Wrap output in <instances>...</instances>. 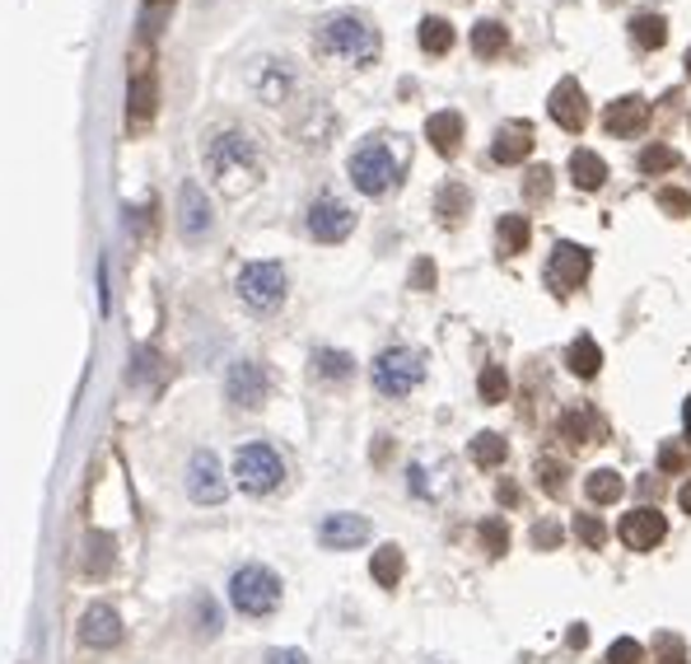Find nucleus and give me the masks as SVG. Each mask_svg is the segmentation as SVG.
I'll return each instance as SVG.
<instances>
[{"label":"nucleus","instance_id":"31","mask_svg":"<svg viewBox=\"0 0 691 664\" xmlns=\"http://www.w3.org/2000/svg\"><path fill=\"white\" fill-rule=\"evenodd\" d=\"M505 454H509V445L496 431H482L477 440H472V463H477V468H500Z\"/></svg>","mask_w":691,"mask_h":664},{"label":"nucleus","instance_id":"48","mask_svg":"<svg viewBox=\"0 0 691 664\" xmlns=\"http://www.w3.org/2000/svg\"><path fill=\"white\" fill-rule=\"evenodd\" d=\"M267 664H309V655L304 651H271Z\"/></svg>","mask_w":691,"mask_h":664},{"label":"nucleus","instance_id":"17","mask_svg":"<svg viewBox=\"0 0 691 664\" xmlns=\"http://www.w3.org/2000/svg\"><path fill=\"white\" fill-rule=\"evenodd\" d=\"M645 122H649V104L640 99V94H626V99L607 104V113H603V127L612 136H640Z\"/></svg>","mask_w":691,"mask_h":664},{"label":"nucleus","instance_id":"10","mask_svg":"<svg viewBox=\"0 0 691 664\" xmlns=\"http://www.w3.org/2000/svg\"><path fill=\"white\" fill-rule=\"evenodd\" d=\"M350 229H355V211H350L346 202L318 197V202L309 206V234H313L318 244H342Z\"/></svg>","mask_w":691,"mask_h":664},{"label":"nucleus","instance_id":"30","mask_svg":"<svg viewBox=\"0 0 691 664\" xmlns=\"http://www.w3.org/2000/svg\"><path fill=\"white\" fill-rule=\"evenodd\" d=\"M561 436L575 445V449H584V445H594L598 440V421H594V413H565L561 417Z\"/></svg>","mask_w":691,"mask_h":664},{"label":"nucleus","instance_id":"16","mask_svg":"<svg viewBox=\"0 0 691 664\" xmlns=\"http://www.w3.org/2000/svg\"><path fill=\"white\" fill-rule=\"evenodd\" d=\"M80 641L94 651L117 646V641H122V618H117L108 603H94V609H85V618H80Z\"/></svg>","mask_w":691,"mask_h":664},{"label":"nucleus","instance_id":"28","mask_svg":"<svg viewBox=\"0 0 691 664\" xmlns=\"http://www.w3.org/2000/svg\"><path fill=\"white\" fill-rule=\"evenodd\" d=\"M505 43H509V33H505V24H496V19H482L477 29H472V52L477 56H500L505 52Z\"/></svg>","mask_w":691,"mask_h":664},{"label":"nucleus","instance_id":"25","mask_svg":"<svg viewBox=\"0 0 691 664\" xmlns=\"http://www.w3.org/2000/svg\"><path fill=\"white\" fill-rule=\"evenodd\" d=\"M630 38H636V47H645V52H655V47H663L668 43V19L663 14H636L630 19Z\"/></svg>","mask_w":691,"mask_h":664},{"label":"nucleus","instance_id":"32","mask_svg":"<svg viewBox=\"0 0 691 664\" xmlns=\"http://www.w3.org/2000/svg\"><path fill=\"white\" fill-rule=\"evenodd\" d=\"M682 164V154L673 146H649L640 150V173H649V179H659V173H673Z\"/></svg>","mask_w":691,"mask_h":664},{"label":"nucleus","instance_id":"51","mask_svg":"<svg viewBox=\"0 0 691 664\" xmlns=\"http://www.w3.org/2000/svg\"><path fill=\"white\" fill-rule=\"evenodd\" d=\"M682 417H687V426H691V398H687V407H682Z\"/></svg>","mask_w":691,"mask_h":664},{"label":"nucleus","instance_id":"47","mask_svg":"<svg viewBox=\"0 0 691 664\" xmlns=\"http://www.w3.org/2000/svg\"><path fill=\"white\" fill-rule=\"evenodd\" d=\"M430 286H434V263L421 258L417 267H411V290H430Z\"/></svg>","mask_w":691,"mask_h":664},{"label":"nucleus","instance_id":"11","mask_svg":"<svg viewBox=\"0 0 691 664\" xmlns=\"http://www.w3.org/2000/svg\"><path fill=\"white\" fill-rule=\"evenodd\" d=\"M177 229H183L187 244H202L210 234V202L202 183H183L177 188Z\"/></svg>","mask_w":691,"mask_h":664},{"label":"nucleus","instance_id":"19","mask_svg":"<svg viewBox=\"0 0 691 664\" xmlns=\"http://www.w3.org/2000/svg\"><path fill=\"white\" fill-rule=\"evenodd\" d=\"M425 141L440 150V154H458V141H463V113H430V122H425Z\"/></svg>","mask_w":691,"mask_h":664},{"label":"nucleus","instance_id":"13","mask_svg":"<svg viewBox=\"0 0 691 664\" xmlns=\"http://www.w3.org/2000/svg\"><path fill=\"white\" fill-rule=\"evenodd\" d=\"M663 534H668V524H663L659 511H649V505H640V511L622 515V524H617V538L626 543L630 553H649L655 543H663Z\"/></svg>","mask_w":691,"mask_h":664},{"label":"nucleus","instance_id":"43","mask_svg":"<svg viewBox=\"0 0 691 664\" xmlns=\"http://www.w3.org/2000/svg\"><path fill=\"white\" fill-rule=\"evenodd\" d=\"M538 482L547 486V496H561L565 492V468L557 459H538Z\"/></svg>","mask_w":691,"mask_h":664},{"label":"nucleus","instance_id":"1","mask_svg":"<svg viewBox=\"0 0 691 664\" xmlns=\"http://www.w3.org/2000/svg\"><path fill=\"white\" fill-rule=\"evenodd\" d=\"M379 47H384V38H379V29H374V19L355 14V10L327 14L318 24V33H313V52L327 56V62H342V66L379 62Z\"/></svg>","mask_w":691,"mask_h":664},{"label":"nucleus","instance_id":"3","mask_svg":"<svg viewBox=\"0 0 691 664\" xmlns=\"http://www.w3.org/2000/svg\"><path fill=\"white\" fill-rule=\"evenodd\" d=\"M369 379L379 388L384 398H407L411 388L425 379V356L411 346H392V351H379V361L369 365Z\"/></svg>","mask_w":691,"mask_h":664},{"label":"nucleus","instance_id":"15","mask_svg":"<svg viewBox=\"0 0 691 664\" xmlns=\"http://www.w3.org/2000/svg\"><path fill=\"white\" fill-rule=\"evenodd\" d=\"M369 538V520L365 515H327L318 524V543L327 553H342V548H360V543Z\"/></svg>","mask_w":691,"mask_h":664},{"label":"nucleus","instance_id":"18","mask_svg":"<svg viewBox=\"0 0 691 664\" xmlns=\"http://www.w3.org/2000/svg\"><path fill=\"white\" fill-rule=\"evenodd\" d=\"M532 154V127L528 122H505L496 131V146H490V160L496 164H523Z\"/></svg>","mask_w":691,"mask_h":664},{"label":"nucleus","instance_id":"7","mask_svg":"<svg viewBox=\"0 0 691 664\" xmlns=\"http://www.w3.org/2000/svg\"><path fill=\"white\" fill-rule=\"evenodd\" d=\"M239 300L258 314H271L285 300V267L281 263H248L239 271Z\"/></svg>","mask_w":691,"mask_h":664},{"label":"nucleus","instance_id":"12","mask_svg":"<svg viewBox=\"0 0 691 664\" xmlns=\"http://www.w3.org/2000/svg\"><path fill=\"white\" fill-rule=\"evenodd\" d=\"M547 113H551V122H557L561 131H584V122H589V99H584L580 81H561L557 89H551V94H547Z\"/></svg>","mask_w":691,"mask_h":664},{"label":"nucleus","instance_id":"37","mask_svg":"<svg viewBox=\"0 0 691 664\" xmlns=\"http://www.w3.org/2000/svg\"><path fill=\"white\" fill-rule=\"evenodd\" d=\"M85 571H89V576H108V571H112V538H108V534H94V538H89Z\"/></svg>","mask_w":691,"mask_h":664},{"label":"nucleus","instance_id":"36","mask_svg":"<svg viewBox=\"0 0 691 664\" xmlns=\"http://www.w3.org/2000/svg\"><path fill=\"white\" fill-rule=\"evenodd\" d=\"M655 664H691L687 641L678 632H659L655 636Z\"/></svg>","mask_w":691,"mask_h":664},{"label":"nucleus","instance_id":"50","mask_svg":"<svg viewBox=\"0 0 691 664\" xmlns=\"http://www.w3.org/2000/svg\"><path fill=\"white\" fill-rule=\"evenodd\" d=\"M678 501H682V511L691 515V482H687V486H682V492H678Z\"/></svg>","mask_w":691,"mask_h":664},{"label":"nucleus","instance_id":"39","mask_svg":"<svg viewBox=\"0 0 691 664\" xmlns=\"http://www.w3.org/2000/svg\"><path fill=\"white\" fill-rule=\"evenodd\" d=\"M603 664H645V651H640V641H630V636H617L607 646Z\"/></svg>","mask_w":691,"mask_h":664},{"label":"nucleus","instance_id":"23","mask_svg":"<svg viewBox=\"0 0 691 664\" xmlns=\"http://www.w3.org/2000/svg\"><path fill=\"white\" fill-rule=\"evenodd\" d=\"M565 365H570V375H580V379H594L598 370H603V351L594 338H575L565 351Z\"/></svg>","mask_w":691,"mask_h":664},{"label":"nucleus","instance_id":"27","mask_svg":"<svg viewBox=\"0 0 691 664\" xmlns=\"http://www.w3.org/2000/svg\"><path fill=\"white\" fill-rule=\"evenodd\" d=\"M421 47H425L430 56L453 52V24H449V19H440V14H425V19H421Z\"/></svg>","mask_w":691,"mask_h":664},{"label":"nucleus","instance_id":"38","mask_svg":"<svg viewBox=\"0 0 691 664\" xmlns=\"http://www.w3.org/2000/svg\"><path fill=\"white\" fill-rule=\"evenodd\" d=\"M482 548L490 553V557H505L509 553V529H505V520H482Z\"/></svg>","mask_w":691,"mask_h":664},{"label":"nucleus","instance_id":"9","mask_svg":"<svg viewBox=\"0 0 691 664\" xmlns=\"http://www.w3.org/2000/svg\"><path fill=\"white\" fill-rule=\"evenodd\" d=\"M187 496L196 505H220L229 496V482H225V468L210 449H196L187 459Z\"/></svg>","mask_w":691,"mask_h":664},{"label":"nucleus","instance_id":"20","mask_svg":"<svg viewBox=\"0 0 691 664\" xmlns=\"http://www.w3.org/2000/svg\"><path fill=\"white\" fill-rule=\"evenodd\" d=\"M252 89H258V99L262 104H281L285 99V89H290V71L285 62L276 66V62H258V71H252Z\"/></svg>","mask_w":691,"mask_h":664},{"label":"nucleus","instance_id":"49","mask_svg":"<svg viewBox=\"0 0 691 664\" xmlns=\"http://www.w3.org/2000/svg\"><path fill=\"white\" fill-rule=\"evenodd\" d=\"M584 641H589V628H584V622H575V628H570V646H584Z\"/></svg>","mask_w":691,"mask_h":664},{"label":"nucleus","instance_id":"4","mask_svg":"<svg viewBox=\"0 0 691 664\" xmlns=\"http://www.w3.org/2000/svg\"><path fill=\"white\" fill-rule=\"evenodd\" d=\"M350 183L365 192V197H384V192L398 183V173H402V160L392 154V146H384V141H369V146H360L350 154Z\"/></svg>","mask_w":691,"mask_h":664},{"label":"nucleus","instance_id":"44","mask_svg":"<svg viewBox=\"0 0 691 664\" xmlns=\"http://www.w3.org/2000/svg\"><path fill=\"white\" fill-rule=\"evenodd\" d=\"M659 206L668 211V216H691V197H687V192H678V188H663Z\"/></svg>","mask_w":691,"mask_h":664},{"label":"nucleus","instance_id":"40","mask_svg":"<svg viewBox=\"0 0 691 664\" xmlns=\"http://www.w3.org/2000/svg\"><path fill=\"white\" fill-rule=\"evenodd\" d=\"M192 613H196V636H215L220 632V609L202 595V599H192Z\"/></svg>","mask_w":691,"mask_h":664},{"label":"nucleus","instance_id":"41","mask_svg":"<svg viewBox=\"0 0 691 664\" xmlns=\"http://www.w3.org/2000/svg\"><path fill=\"white\" fill-rule=\"evenodd\" d=\"M575 538L584 543V548H603V543H607L603 520H598V515H580V520H575Z\"/></svg>","mask_w":691,"mask_h":664},{"label":"nucleus","instance_id":"34","mask_svg":"<svg viewBox=\"0 0 691 664\" xmlns=\"http://www.w3.org/2000/svg\"><path fill=\"white\" fill-rule=\"evenodd\" d=\"M350 356L346 351H332V346H323V351H313V370H318L323 379H346L350 375Z\"/></svg>","mask_w":691,"mask_h":664},{"label":"nucleus","instance_id":"21","mask_svg":"<svg viewBox=\"0 0 691 664\" xmlns=\"http://www.w3.org/2000/svg\"><path fill=\"white\" fill-rule=\"evenodd\" d=\"M570 173H575V188H584V192H598L603 183H607V164H603V154H594V150H575L570 154Z\"/></svg>","mask_w":691,"mask_h":664},{"label":"nucleus","instance_id":"22","mask_svg":"<svg viewBox=\"0 0 691 664\" xmlns=\"http://www.w3.org/2000/svg\"><path fill=\"white\" fill-rule=\"evenodd\" d=\"M467 211H472V192H467L463 183H444L440 197H434V216H440V221L453 229V225L467 216Z\"/></svg>","mask_w":691,"mask_h":664},{"label":"nucleus","instance_id":"29","mask_svg":"<svg viewBox=\"0 0 691 664\" xmlns=\"http://www.w3.org/2000/svg\"><path fill=\"white\" fill-rule=\"evenodd\" d=\"M369 576L384 585V590H392V585L402 580V548H392V543H384L379 553H374V561H369Z\"/></svg>","mask_w":691,"mask_h":664},{"label":"nucleus","instance_id":"24","mask_svg":"<svg viewBox=\"0 0 691 664\" xmlns=\"http://www.w3.org/2000/svg\"><path fill=\"white\" fill-rule=\"evenodd\" d=\"M584 492H589V501H594V505H612V501H622L626 482H622L617 468H594V473L584 478Z\"/></svg>","mask_w":691,"mask_h":664},{"label":"nucleus","instance_id":"52","mask_svg":"<svg viewBox=\"0 0 691 664\" xmlns=\"http://www.w3.org/2000/svg\"><path fill=\"white\" fill-rule=\"evenodd\" d=\"M687 81H691V52H687Z\"/></svg>","mask_w":691,"mask_h":664},{"label":"nucleus","instance_id":"2","mask_svg":"<svg viewBox=\"0 0 691 664\" xmlns=\"http://www.w3.org/2000/svg\"><path fill=\"white\" fill-rule=\"evenodd\" d=\"M206 169H210V179H220L225 192L248 188L252 173H258V150H252V136L248 131H220L206 146Z\"/></svg>","mask_w":691,"mask_h":664},{"label":"nucleus","instance_id":"8","mask_svg":"<svg viewBox=\"0 0 691 664\" xmlns=\"http://www.w3.org/2000/svg\"><path fill=\"white\" fill-rule=\"evenodd\" d=\"M589 267H594V258H589V248H584V244L561 239L557 248H551V258H547V286H551V296L565 300L570 290H580V286L589 281Z\"/></svg>","mask_w":691,"mask_h":664},{"label":"nucleus","instance_id":"26","mask_svg":"<svg viewBox=\"0 0 691 664\" xmlns=\"http://www.w3.org/2000/svg\"><path fill=\"white\" fill-rule=\"evenodd\" d=\"M154 117V71L141 66L131 81V122H150Z\"/></svg>","mask_w":691,"mask_h":664},{"label":"nucleus","instance_id":"5","mask_svg":"<svg viewBox=\"0 0 691 664\" xmlns=\"http://www.w3.org/2000/svg\"><path fill=\"white\" fill-rule=\"evenodd\" d=\"M229 603L244 618H267L281 603V580H276L267 566H244V571L229 576Z\"/></svg>","mask_w":691,"mask_h":664},{"label":"nucleus","instance_id":"45","mask_svg":"<svg viewBox=\"0 0 691 664\" xmlns=\"http://www.w3.org/2000/svg\"><path fill=\"white\" fill-rule=\"evenodd\" d=\"M557 543H561V524H551V520L532 524V548H557Z\"/></svg>","mask_w":691,"mask_h":664},{"label":"nucleus","instance_id":"42","mask_svg":"<svg viewBox=\"0 0 691 664\" xmlns=\"http://www.w3.org/2000/svg\"><path fill=\"white\" fill-rule=\"evenodd\" d=\"M523 197L528 202H547L551 197V169H528V179H523Z\"/></svg>","mask_w":691,"mask_h":664},{"label":"nucleus","instance_id":"35","mask_svg":"<svg viewBox=\"0 0 691 664\" xmlns=\"http://www.w3.org/2000/svg\"><path fill=\"white\" fill-rule=\"evenodd\" d=\"M477 394H482V403H505V394H509V375H505V365H486V370H482Z\"/></svg>","mask_w":691,"mask_h":664},{"label":"nucleus","instance_id":"33","mask_svg":"<svg viewBox=\"0 0 691 664\" xmlns=\"http://www.w3.org/2000/svg\"><path fill=\"white\" fill-rule=\"evenodd\" d=\"M496 234H500L505 253H528V239H532V229H528V216H500Z\"/></svg>","mask_w":691,"mask_h":664},{"label":"nucleus","instance_id":"6","mask_svg":"<svg viewBox=\"0 0 691 664\" xmlns=\"http://www.w3.org/2000/svg\"><path fill=\"white\" fill-rule=\"evenodd\" d=\"M234 478H239L244 492L267 496V492H276V486L285 482V459L276 454L271 445L252 440V445H244L239 454H234Z\"/></svg>","mask_w":691,"mask_h":664},{"label":"nucleus","instance_id":"14","mask_svg":"<svg viewBox=\"0 0 691 664\" xmlns=\"http://www.w3.org/2000/svg\"><path fill=\"white\" fill-rule=\"evenodd\" d=\"M229 403H239V407H262L267 403V370L258 361H234L229 365Z\"/></svg>","mask_w":691,"mask_h":664},{"label":"nucleus","instance_id":"46","mask_svg":"<svg viewBox=\"0 0 691 664\" xmlns=\"http://www.w3.org/2000/svg\"><path fill=\"white\" fill-rule=\"evenodd\" d=\"M659 468H663V473H682V468H687V454H682L678 445H663V449H659Z\"/></svg>","mask_w":691,"mask_h":664}]
</instances>
